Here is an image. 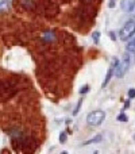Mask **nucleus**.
<instances>
[{
    "instance_id": "nucleus-5",
    "label": "nucleus",
    "mask_w": 135,
    "mask_h": 154,
    "mask_svg": "<svg viewBox=\"0 0 135 154\" xmlns=\"http://www.w3.org/2000/svg\"><path fill=\"white\" fill-rule=\"evenodd\" d=\"M120 7L124 12H132L135 8V0H122Z\"/></svg>"
},
{
    "instance_id": "nucleus-10",
    "label": "nucleus",
    "mask_w": 135,
    "mask_h": 154,
    "mask_svg": "<svg viewBox=\"0 0 135 154\" xmlns=\"http://www.w3.org/2000/svg\"><path fill=\"white\" fill-rule=\"evenodd\" d=\"M81 104H83V99H80V100H78L77 107L74 108V111H73V115H74V116H76V115H77V114L80 112V108H81Z\"/></svg>"
},
{
    "instance_id": "nucleus-12",
    "label": "nucleus",
    "mask_w": 135,
    "mask_h": 154,
    "mask_svg": "<svg viewBox=\"0 0 135 154\" xmlns=\"http://www.w3.org/2000/svg\"><path fill=\"white\" fill-rule=\"evenodd\" d=\"M65 141H66V133L62 131V133H60V142L61 143H65Z\"/></svg>"
},
{
    "instance_id": "nucleus-14",
    "label": "nucleus",
    "mask_w": 135,
    "mask_h": 154,
    "mask_svg": "<svg viewBox=\"0 0 135 154\" xmlns=\"http://www.w3.org/2000/svg\"><path fill=\"white\" fill-rule=\"evenodd\" d=\"M88 92H89V85H84V87H81V89H80V93H81V95L88 93Z\"/></svg>"
},
{
    "instance_id": "nucleus-7",
    "label": "nucleus",
    "mask_w": 135,
    "mask_h": 154,
    "mask_svg": "<svg viewBox=\"0 0 135 154\" xmlns=\"http://www.w3.org/2000/svg\"><path fill=\"white\" fill-rule=\"evenodd\" d=\"M42 39L45 42H54L56 41V35H54V33H52V31H46L42 35Z\"/></svg>"
},
{
    "instance_id": "nucleus-2",
    "label": "nucleus",
    "mask_w": 135,
    "mask_h": 154,
    "mask_svg": "<svg viewBox=\"0 0 135 154\" xmlns=\"http://www.w3.org/2000/svg\"><path fill=\"white\" fill-rule=\"evenodd\" d=\"M104 118H105V112L101 111V110H97V111H92V112L89 114L88 116H87V123L89 126H100V124L104 122Z\"/></svg>"
},
{
    "instance_id": "nucleus-16",
    "label": "nucleus",
    "mask_w": 135,
    "mask_h": 154,
    "mask_svg": "<svg viewBox=\"0 0 135 154\" xmlns=\"http://www.w3.org/2000/svg\"><path fill=\"white\" fill-rule=\"evenodd\" d=\"M116 5V0H108V8H115Z\"/></svg>"
},
{
    "instance_id": "nucleus-13",
    "label": "nucleus",
    "mask_w": 135,
    "mask_h": 154,
    "mask_svg": "<svg viewBox=\"0 0 135 154\" xmlns=\"http://www.w3.org/2000/svg\"><path fill=\"white\" fill-rule=\"evenodd\" d=\"M118 120H119V122H127V116H126L122 112V114H119V115H118Z\"/></svg>"
},
{
    "instance_id": "nucleus-6",
    "label": "nucleus",
    "mask_w": 135,
    "mask_h": 154,
    "mask_svg": "<svg viewBox=\"0 0 135 154\" xmlns=\"http://www.w3.org/2000/svg\"><path fill=\"white\" fill-rule=\"evenodd\" d=\"M126 51H128L130 54H135V34L130 38V41L126 46Z\"/></svg>"
},
{
    "instance_id": "nucleus-9",
    "label": "nucleus",
    "mask_w": 135,
    "mask_h": 154,
    "mask_svg": "<svg viewBox=\"0 0 135 154\" xmlns=\"http://www.w3.org/2000/svg\"><path fill=\"white\" fill-rule=\"evenodd\" d=\"M10 7H11V1H10V0H1V1H0V12L7 11Z\"/></svg>"
},
{
    "instance_id": "nucleus-1",
    "label": "nucleus",
    "mask_w": 135,
    "mask_h": 154,
    "mask_svg": "<svg viewBox=\"0 0 135 154\" xmlns=\"http://www.w3.org/2000/svg\"><path fill=\"white\" fill-rule=\"evenodd\" d=\"M130 65H131V57H130V53L127 51L124 56L122 57V60L118 62L116 68H115V76L118 78H122L127 73V70L130 69Z\"/></svg>"
},
{
    "instance_id": "nucleus-17",
    "label": "nucleus",
    "mask_w": 135,
    "mask_h": 154,
    "mask_svg": "<svg viewBox=\"0 0 135 154\" xmlns=\"http://www.w3.org/2000/svg\"><path fill=\"white\" fill-rule=\"evenodd\" d=\"M109 35H111V39H114V41L116 39V37H115V33H114V31H111V33H109Z\"/></svg>"
},
{
    "instance_id": "nucleus-8",
    "label": "nucleus",
    "mask_w": 135,
    "mask_h": 154,
    "mask_svg": "<svg viewBox=\"0 0 135 154\" xmlns=\"http://www.w3.org/2000/svg\"><path fill=\"white\" fill-rule=\"evenodd\" d=\"M103 139V135H96V137H93L92 139H88V141H85L83 143V146H87V145H93V143H99L100 141Z\"/></svg>"
},
{
    "instance_id": "nucleus-3",
    "label": "nucleus",
    "mask_w": 135,
    "mask_h": 154,
    "mask_svg": "<svg viewBox=\"0 0 135 154\" xmlns=\"http://www.w3.org/2000/svg\"><path fill=\"white\" fill-rule=\"evenodd\" d=\"M134 34H135V21H128L126 22V25L122 27V30L119 33V38L122 41H128Z\"/></svg>"
},
{
    "instance_id": "nucleus-15",
    "label": "nucleus",
    "mask_w": 135,
    "mask_h": 154,
    "mask_svg": "<svg viewBox=\"0 0 135 154\" xmlns=\"http://www.w3.org/2000/svg\"><path fill=\"white\" fill-rule=\"evenodd\" d=\"M127 95H128V98H130V99H134L135 98V89H134V88H130V89H128V92H127Z\"/></svg>"
},
{
    "instance_id": "nucleus-4",
    "label": "nucleus",
    "mask_w": 135,
    "mask_h": 154,
    "mask_svg": "<svg viewBox=\"0 0 135 154\" xmlns=\"http://www.w3.org/2000/svg\"><path fill=\"white\" fill-rule=\"evenodd\" d=\"M118 62H119L118 58H114V60H112V64H111V66L108 68V72H107V74H105V78H104L103 85H101L103 88L107 87V84L111 81V77H112V74L115 73V68H116V65H118Z\"/></svg>"
},
{
    "instance_id": "nucleus-11",
    "label": "nucleus",
    "mask_w": 135,
    "mask_h": 154,
    "mask_svg": "<svg viewBox=\"0 0 135 154\" xmlns=\"http://www.w3.org/2000/svg\"><path fill=\"white\" fill-rule=\"evenodd\" d=\"M92 38H93L95 43H99V41H100V33L99 31H95L93 34H92Z\"/></svg>"
}]
</instances>
